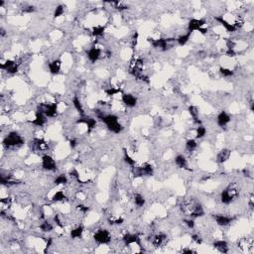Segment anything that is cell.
<instances>
[{
	"mask_svg": "<svg viewBox=\"0 0 254 254\" xmlns=\"http://www.w3.org/2000/svg\"><path fill=\"white\" fill-rule=\"evenodd\" d=\"M41 113L45 114L48 117H54L57 114V104L56 103H41L38 105V110Z\"/></svg>",
	"mask_w": 254,
	"mask_h": 254,
	"instance_id": "cell-3",
	"label": "cell"
},
{
	"mask_svg": "<svg viewBox=\"0 0 254 254\" xmlns=\"http://www.w3.org/2000/svg\"><path fill=\"white\" fill-rule=\"evenodd\" d=\"M63 13V6L62 5H59L57 8H56V10H55V13H54V17L55 18H58V17H60L62 16Z\"/></svg>",
	"mask_w": 254,
	"mask_h": 254,
	"instance_id": "cell-39",
	"label": "cell"
},
{
	"mask_svg": "<svg viewBox=\"0 0 254 254\" xmlns=\"http://www.w3.org/2000/svg\"><path fill=\"white\" fill-rule=\"evenodd\" d=\"M175 163L178 167L180 168H186L188 165V162H187V159H186L183 155H179L177 156L176 159H175Z\"/></svg>",
	"mask_w": 254,
	"mask_h": 254,
	"instance_id": "cell-22",
	"label": "cell"
},
{
	"mask_svg": "<svg viewBox=\"0 0 254 254\" xmlns=\"http://www.w3.org/2000/svg\"><path fill=\"white\" fill-rule=\"evenodd\" d=\"M153 167L150 164H145L144 166L138 168L135 172V177H141V176H152L153 175Z\"/></svg>",
	"mask_w": 254,
	"mask_h": 254,
	"instance_id": "cell-6",
	"label": "cell"
},
{
	"mask_svg": "<svg viewBox=\"0 0 254 254\" xmlns=\"http://www.w3.org/2000/svg\"><path fill=\"white\" fill-rule=\"evenodd\" d=\"M183 252H185V253H186V252H189V253H193L194 251H193V250H190V249H184V250H183Z\"/></svg>",
	"mask_w": 254,
	"mask_h": 254,
	"instance_id": "cell-48",
	"label": "cell"
},
{
	"mask_svg": "<svg viewBox=\"0 0 254 254\" xmlns=\"http://www.w3.org/2000/svg\"><path fill=\"white\" fill-rule=\"evenodd\" d=\"M229 156H230V151L227 150V149H223L218 153L217 161L219 163H223V162H225L228 158H229Z\"/></svg>",
	"mask_w": 254,
	"mask_h": 254,
	"instance_id": "cell-21",
	"label": "cell"
},
{
	"mask_svg": "<svg viewBox=\"0 0 254 254\" xmlns=\"http://www.w3.org/2000/svg\"><path fill=\"white\" fill-rule=\"evenodd\" d=\"M148 40H149V42L154 48H160L163 51H166L167 49H169V45H168L169 41L167 39L161 38V39H158V40H153V39H148Z\"/></svg>",
	"mask_w": 254,
	"mask_h": 254,
	"instance_id": "cell-8",
	"label": "cell"
},
{
	"mask_svg": "<svg viewBox=\"0 0 254 254\" xmlns=\"http://www.w3.org/2000/svg\"><path fill=\"white\" fill-rule=\"evenodd\" d=\"M83 232V227L82 225H79V226L75 227V229H73L71 231V236L73 238H79V237L82 236Z\"/></svg>",
	"mask_w": 254,
	"mask_h": 254,
	"instance_id": "cell-24",
	"label": "cell"
},
{
	"mask_svg": "<svg viewBox=\"0 0 254 254\" xmlns=\"http://www.w3.org/2000/svg\"><path fill=\"white\" fill-rule=\"evenodd\" d=\"M100 54H101L100 50L97 49V48H95V47H94V48H91L90 51H88L87 57H88V59H90V60L92 63H94V62H96V61L99 59Z\"/></svg>",
	"mask_w": 254,
	"mask_h": 254,
	"instance_id": "cell-16",
	"label": "cell"
},
{
	"mask_svg": "<svg viewBox=\"0 0 254 254\" xmlns=\"http://www.w3.org/2000/svg\"><path fill=\"white\" fill-rule=\"evenodd\" d=\"M41 229L43 230L44 232H49L53 229V226H52V224H51L50 222L48 221H44L43 223L41 224Z\"/></svg>",
	"mask_w": 254,
	"mask_h": 254,
	"instance_id": "cell-34",
	"label": "cell"
},
{
	"mask_svg": "<svg viewBox=\"0 0 254 254\" xmlns=\"http://www.w3.org/2000/svg\"><path fill=\"white\" fill-rule=\"evenodd\" d=\"M0 67L2 70H5L7 73L9 74H15L18 71V66L16 65V63L13 61H7L5 63L0 65Z\"/></svg>",
	"mask_w": 254,
	"mask_h": 254,
	"instance_id": "cell-9",
	"label": "cell"
},
{
	"mask_svg": "<svg viewBox=\"0 0 254 254\" xmlns=\"http://www.w3.org/2000/svg\"><path fill=\"white\" fill-rule=\"evenodd\" d=\"M214 246L217 248V250H219V251L222 252V253H227L228 252L227 243L225 242V241H223V240L215 241V242L214 243Z\"/></svg>",
	"mask_w": 254,
	"mask_h": 254,
	"instance_id": "cell-20",
	"label": "cell"
},
{
	"mask_svg": "<svg viewBox=\"0 0 254 254\" xmlns=\"http://www.w3.org/2000/svg\"><path fill=\"white\" fill-rule=\"evenodd\" d=\"M102 120L105 124H106L107 128L113 133H120L122 131V126L118 122V117L116 115H106L102 118Z\"/></svg>",
	"mask_w": 254,
	"mask_h": 254,
	"instance_id": "cell-1",
	"label": "cell"
},
{
	"mask_svg": "<svg viewBox=\"0 0 254 254\" xmlns=\"http://www.w3.org/2000/svg\"><path fill=\"white\" fill-rule=\"evenodd\" d=\"M124 160H125V162L127 163V164H129V165H131V166H132V165H134L135 164V161L130 157V156L127 154V152L126 151H124Z\"/></svg>",
	"mask_w": 254,
	"mask_h": 254,
	"instance_id": "cell-40",
	"label": "cell"
},
{
	"mask_svg": "<svg viewBox=\"0 0 254 254\" xmlns=\"http://www.w3.org/2000/svg\"><path fill=\"white\" fill-rule=\"evenodd\" d=\"M108 3H110L111 5H114L116 9H118V10H125V9H127V6L124 5L123 3L119 2V1H111V2H108Z\"/></svg>",
	"mask_w": 254,
	"mask_h": 254,
	"instance_id": "cell-36",
	"label": "cell"
},
{
	"mask_svg": "<svg viewBox=\"0 0 254 254\" xmlns=\"http://www.w3.org/2000/svg\"><path fill=\"white\" fill-rule=\"evenodd\" d=\"M122 222H123V218H119V219H116V221H114L113 223H116V224H121Z\"/></svg>",
	"mask_w": 254,
	"mask_h": 254,
	"instance_id": "cell-47",
	"label": "cell"
},
{
	"mask_svg": "<svg viewBox=\"0 0 254 254\" xmlns=\"http://www.w3.org/2000/svg\"><path fill=\"white\" fill-rule=\"evenodd\" d=\"M186 146H187L188 150L193 151L197 148V142H196V140H194V139H190V140H188L187 143H186Z\"/></svg>",
	"mask_w": 254,
	"mask_h": 254,
	"instance_id": "cell-32",
	"label": "cell"
},
{
	"mask_svg": "<svg viewBox=\"0 0 254 254\" xmlns=\"http://www.w3.org/2000/svg\"><path fill=\"white\" fill-rule=\"evenodd\" d=\"M215 20L217 21V22L221 23L222 26L225 28V30L228 31V32H235L236 30H237V28L235 27V25L234 24H230V23H228L227 21L224 20L222 17H215L214 18Z\"/></svg>",
	"mask_w": 254,
	"mask_h": 254,
	"instance_id": "cell-13",
	"label": "cell"
},
{
	"mask_svg": "<svg viewBox=\"0 0 254 254\" xmlns=\"http://www.w3.org/2000/svg\"><path fill=\"white\" fill-rule=\"evenodd\" d=\"M78 123H86L88 127V131H90L92 128H94L96 125V120L94 118H82V119L78 120Z\"/></svg>",
	"mask_w": 254,
	"mask_h": 254,
	"instance_id": "cell-18",
	"label": "cell"
},
{
	"mask_svg": "<svg viewBox=\"0 0 254 254\" xmlns=\"http://www.w3.org/2000/svg\"><path fill=\"white\" fill-rule=\"evenodd\" d=\"M34 11V7L33 6H28L24 9V12H33Z\"/></svg>",
	"mask_w": 254,
	"mask_h": 254,
	"instance_id": "cell-46",
	"label": "cell"
},
{
	"mask_svg": "<svg viewBox=\"0 0 254 254\" xmlns=\"http://www.w3.org/2000/svg\"><path fill=\"white\" fill-rule=\"evenodd\" d=\"M134 202H135V205H136L137 206L139 207H141L143 206L144 205H145V198H144L141 194H135V197H134Z\"/></svg>",
	"mask_w": 254,
	"mask_h": 254,
	"instance_id": "cell-27",
	"label": "cell"
},
{
	"mask_svg": "<svg viewBox=\"0 0 254 254\" xmlns=\"http://www.w3.org/2000/svg\"><path fill=\"white\" fill-rule=\"evenodd\" d=\"M190 34H192V33H190V32H188L187 34H185V35H182V36H180V37L177 39V41H178V44H179L180 46H184V45L187 44V42H188V41H189V39H190Z\"/></svg>",
	"mask_w": 254,
	"mask_h": 254,
	"instance_id": "cell-26",
	"label": "cell"
},
{
	"mask_svg": "<svg viewBox=\"0 0 254 254\" xmlns=\"http://www.w3.org/2000/svg\"><path fill=\"white\" fill-rule=\"evenodd\" d=\"M49 70L53 75H57L61 70V61L56 60L49 63Z\"/></svg>",
	"mask_w": 254,
	"mask_h": 254,
	"instance_id": "cell-19",
	"label": "cell"
},
{
	"mask_svg": "<svg viewBox=\"0 0 254 254\" xmlns=\"http://www.w3.org/2000/svg\"><path fill=\"white\" fill-rule=\"evenodd\" d=\"M46 123V115L43 113H41L39 111H37L36 113V118L32 121V124L37 125V126H43Z\"/></svg>",
	"mask_w": 254,
	"mask_h": 254,
	"instance_id": "cell-17",
	"label": "cell"
},
{
	"mask_svg": "<svg viewBox=\"0 0 254 254\" xmlns=\"http://www.w3.org/2000/svg\"><path fill=\"white\" fill-rule=\"evenodd\" d=\"M42 166H43L45 170L48 171H54L57 169V165L55 160L49 155L43 156V158H42Z\"/></svg>",
	"mask_w": 254,
	"mask_h": 254,
	"instance_id": "cell-5",
	"label": "cell"
},
{
	"mask_svg": "<svg viewBox=\"0 0 254 254\" xmlns=\"http://www.w3.org/2000/svg\"><path fill=\"white\" fill-rule=\"evenodd\" d=\"M189 112L190 114V116L194 118V120L197 122V123L201 124V121L198 120V110L196 106H190L189 107Z\"/></svg>",
	"mask_w": 254,
	"mask_h": 254,
	"instance_id": "cell-23",
	"label": "cell"
},
{
	"mask_svg": "<svg viewBox=\"0 0 254 254\" xmlns=\"http://www.w3.org/2000/svg\"><path fill=\"white\" fill-rule=\"evenodd\" d=\"M230 121V116L228 115V114L226 112H221L218 114V116H217V124L221 126V127H223V126H225L228 122Z\"/></svg>",
	"mask_w": 254,
	"mask_h": 254,
	"instance_id": "cell-15",
	"label": "cell"
},
{
	"mask_svg": "<svg viewBox=\"0 0 254 254\" xmlns=\"http://www.w3.org/2000/svg\"><path fill=\"white\" fill-rule=\"evenodd\" d=\"M219 71H221V74L223 75V77H230V75H232L234 74L233 71L228 70V69H225V67H221V70H219Z\"/></svg>",
	"mask_w": 254,
	"mask_h": 254,
	"instance_id": "cell-38",
	"label": "cell"
},
{
	"mask_svg": "<svg viewBox=\"0 0 254 254\" xmlns=\"http://www.w3.org/2000/svg\"><path fill=\"white\" fill-rule=\"evenodd\" d=\"M105 92H106L107 95L112 96V95H115L117 94H119V92H121V90L120 88H115V87H109L108 90H105Z\"/></svg>",
	"mask_w": 254,
	"mask_h": 254,
	"instance_id": "cell-33",
	"label": "cell"
},
{
	"mask_svg": "<svg viewBox=\"0 0 254 254\" xmlns=\"http://www.w3.org/2000/svg\"><path fill=\"white\" fill-rule=\"evenodd\" d=\"M34 142H35V146L39 150H43L44 148L46 147V142L43 140V139H35Z\"/></svg>",
	"mask_w": 254,
	"mask_h": 254,
	"instance_id": "cell-35",
	"label": "cell"
},
{
	"mask_svg": "<svg viewBox=\"0 0 254 254\" xmlns=\"http://www.w3.org/2000/svg\"><path fill=\"white\" fill-rule=\"evenodd\" d=\"M165 238H166V235L165 234H158L152 239V243H153L154 246H160Z\"/></svg>",
	"mask_w": 254,
	"mask_h": 254,
	"instance_id": "cell-25",
	"label": "cell"
},
{
	"mask_svg": "<svg viewBox=\"0 0 254 254\" xmlns=\"http://www.w3.org/2000/svg\"><path fill=\"white\" fill-rule=\"evenodd\" d=\"M233 197H234L233 196V190H230V189H226L221 193V202H223V204L228 205V204H230L232 200H233Z\"/></svg>",
	"mask_w": 254,
	"mask_h": 254,
	"instance_id": "cell-10",
	"label": "cell"
},
{
	"mask_svg": "<svg viewBox=\"0 0 254 254\" xmlns=\"http://www.w3.org/2000/svg\"><path fill=\"white\" fill-rule=\"evenodd\" d=\"M65 198H66L65 194H63L62 190H60V192H57L56 194H54L53 198H52V201L53 202H60V201L65 200Z\"/></svg>",
	"mask_w": 254,
	"mask_h": 254,
	"instance_id": "cell-29",
	"label": "cell"
},
{
	"mask_svg": "<svg viewBox=\"0 0 254 254\" xmlns=\"http://www.w3.org/2000/svg\"><path fill=\"white\" fill-rule=\"evenodd\" d=\"M94 240L97 241L98 243L100 244H106V243H109V241H110V234H109V232L106 230V229H99L95 232L94 234Z\"/></svg>",
	"mask_w": 254,
	"mask_h": 254,
	"instance_id": "cell-4",
	"label": "cell"
},
{
	"mask_svg": "<svg viewBox=\"0 0 254 254\" xmlns=\"http://www.w3.org/2000/svg\"><path fill=\"white\" fill-rule=\"evenodd\" d=\"M70 146L71 148H75V146H77V140H75V139H73V140H71L70 141Z\"/></svg>",
	"mask_w": 254,
	"mask_h": 254,
	"instance_id": "cell-44",
	"label": "cell"
},
{
	"mask_svg": "<svg viewBox=\"0 0 254 254\" xmlns=\"http://www.w3.org/2000/svg\"><path fill=\"white\" fill-rule=\"evenodd\" d=\"M193 239L196 241V242H198V243H202V239L198 237V235H193Z\"/></svg>",
	"mask_w": 254,
	"mask_h": 254,
	"instance_id": "cell-43",
	"label": "cell"
},
{
	"mask_svg": "<svg viewBox=\"0 0 254 254\" xmlns=\"http://www.w3.org/2000/svg\"><path fill=\"white\" fill-rule=\"evenodd\" d=\"M67 179L65 175H60L56 178L55 180V184L56 185H63V184H67Z\"/></svg>",
	"mask_w": 254,
	"mask_h": 254,
	"instance_id": "cell-31",
	"label": "cell"
},
{
	"mask_svg": "<svg viewBox=\"0 0 254 254\" xmlns=\"http://www.w3.org/2000/svg\"><path fill=\"white\" fill-rule=\"evenodd\" d=\"M23 143H24V140L22 139V137H21L20 135L18 133H16V132H11L9 135H7V136L5 137V139L3 140L4 146H6V147L22 145Z\"/></svg>",
	"mask_w": 254,
	"mask_h": 254,
	"instance_id": "cell-2",
	"label": "cell"
},
{
	"mask_svg": "<svg viewBox=\"0 0 254 254\" xmlns=\"http://www.w3.org/2000/svg\"><path fill=\"white\" fill-rule=\"evenodd\" d=\"M123 240L126 245H129L132 243H137L138 245H140V239H139L138 235H136V234L127 233L123 236Z\"/></svg>",
	"mask_w": 254,
	"mask_h": 254,
	"instance_id": "cell-14",
	"label": "cell"
},
{
	"mask_svg": "<svg viewBox=\"0 0 254 254\" xmlns=\"http://www.w3.org/2000/svg\"><path fill=\"white\" fill-rule=\"evenodd\" d=\"M79 209L82 210V211H83V213H86V211L88 210V207L87 206H79Z\"/></svg>",
	"mask_w": 254,
	"mask_h": 254,
	"instance_id": "cell-45",
	"label": "cell"
},
{
	"mask_svg": "<svg viewBox=\"0 0 254 254\" xmlns=\"http://www.w3.org/2000/svg\"><path fill=\"white\" fill-rule=\"evenodd\" d=\"M55 221H56V223H57L58 225L60 226V227H63V224H62V222H61L60 218H59V217H58V215H56V217H55Z\"/></svg>",
	"mask_w": 254,
	"mask_h": 254,
	"instance_id": "cell-42",
	"label": "cell"
},
{
	"mask_svg": "<svg viewBox=\"0 0 254 254\" xmlns=\"http://www.w3.org/2000/svg\"><path fill=\"white\" fill-rule=\"evenodd\" d=\"M105 28L103 26H95L92 30V35L94 36H101L103 34Z\"/></svg>",
	"mask_w": 254,
	"mask_h": 254,
	"instance_id": "cell-30",
	"label": "cell"
},
{
	"mask_svg": "<svg viewBox=\"0 0 254 254\" xmlns=\"http://www.w3.org/2000/svg\"><path fill=\"white\" fill-rule=\"evenodd\" d=\"M214 217L218 225H221V226H225L233 221L232 217H225V215H222V214H215V215H214Z\"/></svg>",
	"mask_w": 254,
	"mask_h": 254,
	"instance_id": "cell-11",
	"label": "cell"
},
{
	"mask_svg": "<svg viewBox=\"0 0 254 254\" xmlns=\"http://www.w3.org/2000/svg\"><path fill=\"white\" fill-rule=\"evenodd\" d=\"M184 222L187 224V226L189 228H194V221H192V219H185Z\"/></svg>",
	"mask_w": 254,
	"mask_h": 254,
	"instance_id": "cell-41",
	"label": "cell"
},
{
	"mask_svg": "<svg viewBox=\"0 0 254 254\" xmlns=\"http://www.w3.org/2000/svg\"><path fill=\"white\" fill-rule=\"evenodd\" d=\"M73 103H74V106L75 107V109H77V110H78L80 114H83V113H84L83 108V105H82V103H80V101H79V99L78 98V97H74Z\"/></svg>",
	"mask_w": 254,
	"mask_h": 254,
	"instance_id": "cell-28",
	"label": "cell"
},
{
	"mask_svg": "<svg viewBox=\"0 0 254 254\" xmlns=\"http://www.w3.org/2000/svg\"><path fill=\"white\" fill-rule=\"evenodd\" d=\"M206 130L204 126H198L197 129V138H202L206 135Z\"/></svg>",
	"mask_w": 254,
	"mask_h": 254,
	"instance_id": "cell-37",
	"label": "cell"
},
{
	"mask_svg": "<svg viewBox=\"0 0 254 254\" xmlns=\"http://www.w3.org/2000/svg\"><path fill=\"white\" fill-rule=\"evenodd\" d=\"M122 101L128 107H134L137 104V98L132 94H123L122 95Z\"/></svg>",
	"mask_w": 254,
	"mask_h": 254,
	"instance_id": "cell-12",
	"label": "cell"
},
{
	"mask_svg": "<svg viewBox=\"0 0 254 254\" xmlns=\"http://www.w3.org/2000/svg\"><path fill=\"white\" fill-rule=\"evenodd\" d=\"M206 21L204 19H192L189 22V32H194V31H200V29L202 28L205 25Z\"/></svg>",
	"mask_w": 254,
	"mask_h": 254,
	"instance_id": "cell-7",
	"label": "cell"
}]
</instances>
